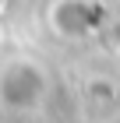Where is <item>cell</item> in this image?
Wrapping results in <instances>:
<instances>
[{"label": "cell", "instance_id": "6da1fadb", "mask_svg": "<svg viewBox=\"0 0 120 123\" xmlns=\"http://www.w3.org/2000/svg\"><path fill=\"white\" fill-rule=\"evenodd\" d=\"M42 95V74L32 63H11L0 70V102L7 105H35Z\"/></svg>", "mask_w": 120, "mask_h": 123}]
</instances>
